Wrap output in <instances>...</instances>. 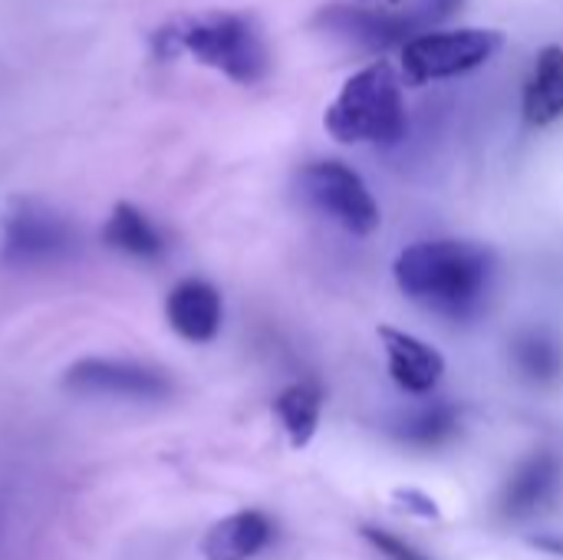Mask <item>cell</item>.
<instances>
[{
	"instance_id": "d6986e66",
	"label": "cell",
	"mask_w": 563,
	"mask_h": 560,
	"mask_svg": "<svg viewBox=\"0 0 563 560\" xmlns=\"http://www.w3.org/2000/svg\"><path fill=\"white\" fill-rule=\"evenodd\" d=\"M152 46H155V56H162V59H172V56L185 53L181 23H168V26H162V30L155 33V40H152Z\"/></svg>"
},
{
	"instance_id": "9a60e30c",
	"label": "cell",
	"mask_w": 563,
	"mask_h": 560,
	"mask_svg": "<svg viewBox=\"0 0 563 560\" xmlns=\"http://www.w3.org/2000/svg\"><path fill=\"white\" fill-rule=\"evenodd\" d=\"M459 409L452 403H432L396 426V439L412 449H439L459 432Z\"/></svg>"
},
{
	"instance_id": "277c9868",
	"label": "cell",
	"mask_w": 563,
	"mask_h": 560,
	"mask_svg": "<svg viewBox=\"0 0 563 560\" xmlns=\"http://www.w3.org/2000/svg\"><path fill=\"white\" fill-rule=\"evenodd\" d=\"M181 40L185 53H191L205 66L221 69L234 83L251 86L267 73V46L247 17L211 13L201 20H185Z\"/></svg>"
},
{
	"instance_id": "5b68a950",
	"label": "cell",
	"mask_w": 563,
	"mask_h": 560,
	"mask_svg": "<svg viewBox=\"0 0 563 560\" xmlns=\"http://www.w3.org/2000/svg\"><path fill=\"white\" fill-rule=\"evenodd\" d=\"M300 195L310 208L336 221L343 231L366 238L379 228V205L366 182L343 162H313L300 172Z\"/></svg>"
},
{
	"instance_id": "52a82bcc",
	"label": "cell",
	"mask_w": 563,
	"mask_h": 560,
	"mask_svg": "<svg viewBox=\"0 0 563 560\" xmlns=\"http://www.w3.org/2000/svg\"><path fill=\"white\" fill-rule=\"evenodd\" d=\"M63 386L76 396H112V399H139L155 403L172 396V380L145 363L135 360H102L86 356L73 363L63 376Z\"/></svg>"
},
{
	"instance_id": "8992f818",
	"label": "cell",
	"mask_w": 563,
	"mask_h": 560,
	"mask_svg": "<svg viewBox=\"0 0 563 560\" xmlns=\"http://www.w3.org/2000/svg\"><path fill=\"white\" fill-rule=\"evenodd\" d=\"M73 228L63 215L53 208L33 201V198H16L7 208L3 218V264L30 267V264H53L69 254L73 248Z\"/></svg>"
},
{
	"instance_id": "5bb4252c",
	"label": "cell",
	"mask_w": 563,
	"mask_h": 560,
	"mask_svg": "<svg viewBox=\"0 0 563 560\" xmlns=\"http://www.w3.org/2000/svg\"><path fill=\"white\" fill-rule=\"evenodd\" d=\"M102 241L122 254L132 257H155L162 254V234L155 231V224L129 201H119L102 228Z\"/></svg>"
},
{
	"instance_id": "e0dca14e",
	"label": "cell",
	"mask_w": 563,
	"mask_h": 560,
	"mask_svg": "<svg viewBox=\"0 0 563 560\" xmlns=\"http://www.w3.org/2000/svg\"><path fill=\"white\" fill-rule=\"evenodd\" d=\"M383 7H393V10L406 13L419 26V33H429L435 23L455 17L465 7V0H386Z\"/></svg>"
},
{
	"instance_id": "2e32d148",
	"label": "cell",
	"mask_w": 563,
	"mask_h": 560,
	"mask_svg": "<svg viewBox=\"0 0 563 560\" xmlns=\"http://www.w3.org/2000/svg\"><path fill=\"white\" fill-rule=\"evenodd\" d=\"M511 356H515V366L534 383L558 380L563 370V347L541 330L521 333L511 347Z\"/></svg>"
},
{
	"instance_id": "9c48e42d",
	"label": "cell",
	"mask_w": 563,
	"mask_h": 560,
	"mask_svg": "<svg viewBox=\"0 0 563 560\" xmlns=\"http://www.w3.org/2000/svg\"><path fill=\"white\" fill-rule=\"evenodd\" d=\"M168 327L188 343H211L221 330V294L208 281H181L165 300Z\"/></svg>"
},
{
	"instance_id": "ac0fdd59",
	"label": "cell",
	"mask_w": 563,
	"mask_h": 560,
	"mask_svg": "<svg viewBox=\"0 0 563 560\" xmlns=\"http://www.w3.org/2000/svg\"><path fill=\"white\" fill-rule=\"evenodd\" d=\"M363 538L386 560H429L422 551H416L412 545H406L402 538H396L383 528H363Z\"/></svg>"
},
{
	"instance_id": "4fadbf2b",
	"label": "cell",
	"mask_w": 563,
	"mask_h": 560,
	"mask_svg": "<svg viewBox=\"0 0 563 560\" xmlns=\"http://www.w3.org/2000/svg\"><path fill=\"white\" fill-rule=\"evenodd\" d=\"M274 413H277L284 432L290 436V446L303 449L317 436L320 413H323V389L317 383H307V380L294 383L274 399Z\"/></svg>"
},
{
	"instance_id": "6da1fadb",
	"label": "cell",
	"mask_w": 563,
	"mask_h": 560,
	"mask_svg": "<svg viewBox=\"0 0 563 560\" xmlns=\"http://www.w3.org/2000/svg\"><path fill=\"white\" fill-rule=\"evenodd\" d=\"M396 287L419 307L465 320L472 317L492 287L488 251L468 241H419L396 257Z\"/></svg>"
},
{
	"instance_id": "ffe728a7",
	"label": "cell",
	"mask_w": 563,
	"mask_h": 560,
	"mask_svg": "<svg viewBox=\"0 0 563 560\" xmlns=\"http://www.w3.org/2000/svg\"><path fill=\"white\" fill-rule=\"evenodd\" d=\"M393 498H396L402 508H409V512H416V515H422V518H439L435 502H432L429 495L416 492V488H396V492H393Z\"/></svg>"
},
{
	"instance_id": "7a4b0ae2",
	"label": "cell",
	"mask_w": 563,
	"mask_h": 560,
	"mask_svg": "<svg viewBox=\"0 0 563 560\" xmlns=\"http://www.w3.org/2000/svg\"><path fill=\"white\" fill-rule=\"evenodd\" d=\"M323 125L343 145H396L409 125L399 73L386 59L353 73L330 102Z\"/></svg>"
},
{
	"instance_id": "3957f363",
	"label": "cell",
	"mask_w": 563,
	"mask_h": 560,
	"mask_svg": "<svg viewBox=\"0 0 563 560\" xmlns=\"http://www.w3.org/2000/svg\"><path fill=\"white\" fill-rule=\"evenodd\" d=\"M505 43V33L488 26H462V30H429L402 46L399 79L406 86H426L452 76H465L485 66Z\"/></svg>"
},
{
	"instance_id": "7c38bea8",
	"label": "cell",
	"mask_w": 563,
	"mask_h": 560,
	"mask_svg": "<svg viewBox=\"0 0 563 560\" xmlns=\"http://www.w3.org/2000/svg\"><path fill=\"white\" fill-rule=\"evenodd\" d=\"M521 112L528 125H551L563 116V46H544L528 76Z\"/></svg>"
},
{
	"instance_id": "ba28073f",
	"label": "cell",
	"mask_w": 563,
	"mask_h": 560,
	"mask_svg": "<svg viewBox=\"0 0 563 560\" xmlns=\"http://www.w3.org/2000/svg\"><path fill=\"white\" fill-rule=\"evenodd\" d=\"M379 343L386 350L389 376L396 380L399 389H406L412 396H429L442 383L445 360L432 343H426L412 333L393 330V327H379Z\"/></svg>"
},
{
	"instance_id": "8fae6325",
	"label": "cell",
	"mask_w": 563,
	"mask_h": 560,
	"mask_svg": "<svg viewBox=\"0 0 563 560\" xmlns=\"http://www.w3.org/2000/svg\"><path fill=\"white\" fill-rule=\"evenodd\" d=\"M271 541V521L261 512H238L221 518L201 541L205 560H251Z\"/></svg>"
},
{
	"instance_id": "30bf717a",
	"label": "cell",
	"mask_w": 563,
	"mask_h": 560,
	"mask_svg": "<svg viewBox=\"0 0 563 560\" xmlns=\"http://www.w3.org/2000/svg\"><path fill=\"white\" fill-rule=\"evenodd\" d=\"M561 485V459L554 452H534L525 459L501 492V512L508 518H528L544 508Z\"/></svg>"
}]
</instances>
